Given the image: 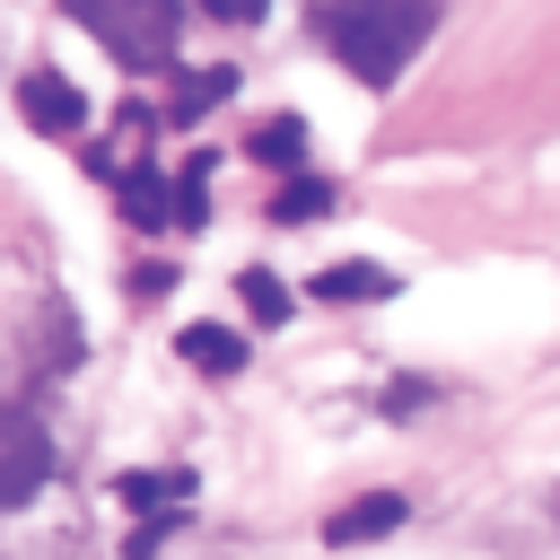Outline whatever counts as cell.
<instances>
[{"label":"cell","instance_id":"6da1fadb","mask_svg":"<svg viewBox=\"0 0 560 560\" xmlns=\"http://www.w3.org/2000/svg\"><path fill=\"white\" fill-rule=\"evenodd\" d=\"M438 9H446V0H324V9H315V35H324V52H332L350 79L394 88L402 61L438 35Z\"/></svg>","mask_w":560,"mask_h":560},{"label":"cell","instance_id":"7a4b0ae2","mask_svg":"<svg viewBox=\"0 0 560 560\" xmlns=\"http://www.w3.org/2000/svg\"><path fill=\"white\" fill-rule=\"evenodd\" d=\"M114 61H131V70H158V61H175V44H184V0H61Z\"/></svg>","mask_w":560,"mask_h":560},{"label":"cell","instance_id":"3957f363","mask_svg":"<svg viewBox=\"0 0 560 560\" xmlns=\"http://www.w3.org/2000/svg\"><path fill=\"white\" fill-rule=\"evenodd\" d=\"M44 481H52V438H44V420H35V411H0V516L26 508Z\"/></svg>","mask_w":560,"mask_h":560},{"label":"cell","instance_id":"277c9868","mask_svg":"<svg viewBox=\"0 0 560 560\" xmlns=\"http://www.w3.org/2000/svg\"><path fill=\"white\" fill-rule=\"evenodd\" d=\"M18 114H26V131H44V140H70V131L88 122V96H79L61 70H26V79H18Z\"/></svg>","mask_w":560,"mask_h":560},{"label":"cell","instance_id":"5b68a950","mask_svg":"<svg viewBox=\"0 0 560 560\" xmlns=\"http://www.w3.org/2000/svg\"><path fill=\"white\" fill-rule=\"evenodd\" d=\"M402 516H411V499H402V490H368V499H350V508H332V516H324V542H332V551H350V542H385Z\"/></svg>","mask_w":560,"mask_h":560},{"label":"cell","instance_id":"8992f818","mask_svg":"<svg viewBox=\"0 0 560 560\" xmlns=\"http://www.w3.org/2000/svg\"><path fill=\"white\" fill-rule=\"evenodd\" d=\"M306 289H315V298H332V306H385L402 280H394L385 262H324Z\"/></svg>","mask_w":560,"mask_h":560},{"label":"cell","instance_id":"52a82bcc","mask_svg":"<svg viewBox=\"0 0 560 560\" xmlns=\"http://www.w3.org/2000/svg\"><path fill=\"white\" fill-rule=\"evenodd\" d=\"M175 350H184L192 376H236V368H245V332H228V324H184Z\"/></svg>","mask_w":560,"mask_h":560},{"label":"cell","instance_id":"ba28073f","mask_svg":"<svg viewBox=\"0 0 560 560\" xmlns=\"http://www.w3.org/2000/svg\"><path fill=\"white\" fill-rule=\"evenodd\" d=\"M245 158L271 166V175H298V166H306V114H271V122H254Z\"/></svg>","mask_w":560,"mask_h":560},{"label":"cell","instance_id":"9c48e42d","mask_svg":"<svg viewBox=\"0 0 560 560\" xmlns=\"http://www.w3.org/2000/svg\"><path fill=\"white\" fill-rule=\"evenodd\" d=\"M114 499H122L131 516H158V508L192 499V472H184V464H166V472H122V481H114Z\"/></svg>","mask_w":560,"mask_h":560},{"label":"cell","instance_id":"30bf717a","mask_svg":"<svg viewBox=\"0 0 560 560\" xmlns=\"http://www.w3.org/2000/svg\"><path fill=\"white\" fill-rule=\"evenodd\" d=\"M122 219H131L140 236H158V228H166V175H158L149 158H140L131 175H122Z\"/></svg>","mask_w":560,"mask_h":560},{"label":"cell","instance_id":"8fae6325","mask_svg":"<svg viewBox=\"0 0 560 560\" xmlns=\"http://www.w3.org/2000/svg\"><path fill=\"white\" fill-rule=\"evenodd\" d=\"M324 210H332V184H324V175H306V166L271 192V219H280V228H315Z\"/></svg>","mask_w":560,"mask_h":560},{"label":"cell","instance_id":"7c38bea8","mask_svg":"<svg viewBox=\"0 0 560 560\" xmlns=\"http://www.w3.org/2000/svg\"><path fill=\"white\" fill-rule=\"evenodd\" d=\"M228 96H236V70H228V61H210V70H184L175 114H201V105H228Z\"/></svg>","mask_w":560,"mask_h":560},{"label":"cell","instance_id":"4fadbf2b","mask_svg":"<svg viewBox=\"0 0 560 560\" xmlns=\"http://www.w3.org/2000/svg\"><path fill=\"white\" fill-rule=\"evenodd\" d=\"M236 289H245V315H254V324H289V289H280L271 271H245Z\"/></svg>","mask_w":560,"mask_h":560},{"label":"cell","instance_id":"5bb4252c","mask_svg":"<svg viewBox=\"0 0 560 560\" xmlns=\"http://www.w3.org/2000/svg\"><path fill=\"white\" fill-rule=\"evenodd\" d=\"M201 9H210V18H228V26H254L271 0H201Z\"/></svg>","mask_w":560,"mask_h":560}]
</instances>
